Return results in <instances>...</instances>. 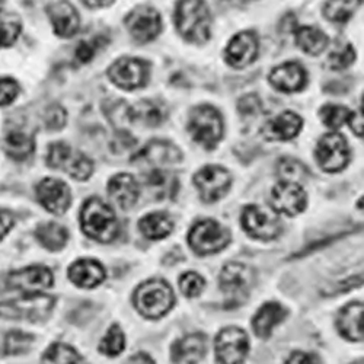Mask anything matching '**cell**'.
Returning <instances> with one entry per match:
<instances>
[{"instance_id":"obj_1","label":"cell","mask_w":364,"mask_h":364,"mask_svg":"<svg viewBox=\"0 0 364 364\" xmlns=\"http://www.w3.org/2000/svg\"><path fill=\"white\" fill-rule=\"evenodd\" d=\"M173 21L178 34L193 44H204L211 37V15L204 0H178Z\"/></svg>"},{"instance_id":"obj_2","label":"cell","mask_w":364,"mask_h":364,"mask_svg":"<svg viewBox=\"0 0 364 364\" xmlns=\"http://www.w3.org/2000/svg\"><path fill=\"white\" fill-rule=\"evenodd\" d=\"M80 228L87 237L102 244L114 240L119 233V222L114 210L100 197H90L83 203Z\"/></svg>"},{"instance_id":"obj_3","label":"cell","mask_w":364,"mask_h":364,"mask_svg":"<svg viewBox=\"0 0 364 364\" xmlns=\"http://www.w3.org/2000/svg\"><path fill=\"white\" fill-rule=\"evenodd\" d=\"M175 303V294L168 282L151 279L136 289L134 306L140 315L149 319H159L166 315Z\"/></svg>"},{"instance_id":"obj_4","label":"cell","mask_w":364,"mask_h":364,"mask_svg":"<svg viewBox=\"0 0 364 364\" xmlns=\"http://www.w3.org/2000/svg\"><path fill=\"white\" fill-rule=\"evenodd\" d=\"M188 132L201 147L213 150L223 137V118L215 107L198 105L190 112Z\"/></svg>"},{"instance_id":"obj_5","label":"cell","mask_w":364,"mask_h":364,"mask_svg":"<svg viewBox=\"0 0 364 364\" xmlns=\"http://www.w3.org/2000/svg\"><path fill=\"white\" fill-rule=\"evenodd\" d=\"M254 283V268L242 262H228L219 276V286L226 296V303H232V306L247 301Z\"/></svg>"},{"instance_id":"obj_6","label":"cell","mask_w":364,"mask_h":364,"mask_svg":"<svg viewBox=\"0 0 364 364\" xmlns=\"http://www.w3.org/2000/svg\"><path fill=\"white\" fill-rule=\"evenodd\" d=\"M54 306V299L43 294H26L22 299L0 303V318L11 321L40 322L48 318Z\"/></svg>"},{"instance_id":"obj_7","label":"cell","mask_w":364,"mask_h":364,"mask_svg":"<svg viewBox=\"0 0 364 364\" xmlns=\"http://www.w3.org/2000/svg\"><path fill=\"white\" fill-rule=\"evenodd\" d=\"M232 236L229 229L213 219L196 223L188 233V245L197 255L218 254L228 247Z\"/></svg>"},{"instance_id":"obj_8","label":"cell","mask_w":364,"mask_h":364,"mask_svg":"<svg viewBox=\"0 0 364 364\" xmlns=\"http://www.w3.org/2000/svg\"><path fill=\"white\" fill-rule=\"evenodd\" d=\"M47 165L53 169H62L76 181H87L94 173V162L82 151L73 150L66 143H53L47 151Z\"/></svg>"},{"instance_id":"obj_9","label":"cell","mask_w":364,"mask_h":364,"mask_svg":"<svg viewBox=\"0 0 364 364\" xmlns=\"http://www.w3.org/2000/svg\"><path fill=\"white\" fill-rule=\"evenodd\" d=\"M315 158L323 172L336 173L347 168L350 162V147L340 133H328L316 144Z\"/></svg>"},{"instance_id":"obj_10","label":"cell","mask_w":364,"mask_h":364,"mask_svg":"<svg viewBox=\"0 0 364 364\" xmlns=\"http://www.w3.org/2000/svg\"><path fill=\"white\" fill-rule=\"evenodd\" d=\"M242 229H244L251 237L258 240H272L282 233V222L277 213H271L259 205L250 204L240 215Z\"/></svg>"},{"instance_id":"obj_11","label":"cell","mask_w":364,"mask_h":364,"mask_svg":"<svg viewBox=\"0 0 364 364\" xmlns=\"http://www.w3.org/2000/svg\"><path fill=\"white\" fill-rule=\"evenodd\" d=\"M194 186L204 203H216L229 193L232 176L222 166L207 165L194 175Z\"/></svg>"},{"instance_id":"obj_12","label":"cell","mask_w":364,"mask_h":364,"mask_svg":"<svg viewBox=\"0 0 364 364\" xmlns=\"http://www.w3.org/2000/svg\"><path fill=\"white\" fill-rule=\"evenodd\" d=\"M250 351V340L247 332L236 326L222 329L215 340V353L218 363L240 364L244 363Z\"/></svg>"},{"instance_id":"obj_13","label":"cell","mask_w":364,"mask_h":364,"mask_svg":"<svg viewBox=\"0 0 364 364\" xmlns=\"http://www.w3.org/2000/svg\"><path fill=\"white\" fill-rule=\"evenodd\" d=\"M269 203L277 215L294 218L305 211L308 205V194L303 186L296 184V182L280 181L271 191Z\"/></svg>"},{"instance_id":"obj_14","label":"cell","mask_w":364,"mask_h":364,"mask_svg":"<svg viewBox=\"0 0 364 364\" xmlns=\"http://www.w3.org/2000/svg\"><path fill=\"white\" fill-rule=\"evenodd\" d=\"M108 77L121 89L134 90L146 85L149 65L136 57H121L108 69Z\"/></svg>"},{"instance_id":"obj_15","label":"cell","mask_w":364,"mask_h":364,"mask_svg":"<svg viewBox=\"0 0 364 364\" xmlns=\"http://www.w3.org/2000/svg\"><path fill=\"white\" fill-rule=\"evenodd\" d=\"M130 36L137 43H150L162 31L161 14L151 6H137L126 18Z\"/></svg>"},{"instance_id":"obj_16","label":"cell","mask_w":364,"mask_h":364,"mask_svg":"<svg viewBox=\"0 0 364 364\" xmlns=\"http://www.w3.org/2000/svg\"><path fill=\"white\" fill-rule=\"evenodd\" d=\"M53 272L44 265H29L16 271H12L8 276V287L21 290L25 294L43 293L53 286Z\"/></svg>"},{"instance_id":"obj_17","label":"cell","mask_w":364,"mask_h":364,"mask_svg":"<svg viewBox=\"0 0 364 364\" xmlns=\"http://www.w3.org/2000/svg\"><path fill=\"white\" fill-rule=\"evenodd\" d=\"M37 197L41 205L55 216L65 215L72 204L70 188L66 182L55 178H46L40 182L37 187Z\"/></svg>"},{"instance_id":"obj_18","label":"cell","mask_w":364,"mask_h":364,"mask_svg":"<svg viewBox=\"0 0 364 364\" xmlns=\"http://www.w3.org/2000/svg\"><path fill=\"white\" fill-rule=\"evenodd\" d=\"M182 161L181 150L165 140H154L146 144L132 159L134 165H149L150 169H164L169 165H176Z\"/></svg>"},{"instance_id":"obj_19","label":"cell","mask_w":364,"mask_h":364,"mask_svg":"<svg viewBox=\"0 0 364 364\" xmlns=\"http://www.w3.org/2000/svg\"><path fill=\"white\" fill-rule=\"evenodd\" d=\"M259 51V43L254 33L244 31L236 34L225 50V58L229 66L235 69H244L252 65Z\"/></svg>"},{"instance_id":"obj_20","label":"cell","mask_w":364,"mask_h":364,"mask_svg":"<svg viewBox=\"0 0 364 364\" xmlns=\"http://www.w3.org/2000/svg\"><path fill=\"white\" fill-rule=\"evenodd\" d=\"M47 14L50 16L54 33L62 38L73 37L80 26V16L76 8L66 2V0H58V2L48 6Z\"/></svg>"},{"instance_id":"obj_21","label":"cell","mask_w":364,"mask_h":364,"mask_svg":"<svg viewBox=\"0 0 364 364\" xmlns=\"http://www.w3.org/2000/svg\"><path fill=\"white\" fill-rule=\"evenodd\" d=\"M269 83L280 92H299L306 86L308 75L299 63H284L271 70L268 76Z\"/></svg>"},{"instance_id":"obj_22","label":"cell","mask_w":364,"mask_h":364,"mask_svg":"<svg viewBox=\"0 0 364 364\" xmlns=\"http://www.w3.org/2000/svg\"><path fill=\"white\" fill-rule=\"evenodd\" d=\"M303 127V119L291 111H284L269 119L262 133L269 141H287L294 139Z\"/></svg>"},{"instance_id":"obj_23","label":"cell","mask_w":364,"mask_h":364,"mask_svg":"<svg viewBox=\"0 0 364 364\" xmlns=\"http://www.w3.org/2000/svg\"><path fill=\"white\" fill-rule=\"evenodd\" d=\"M363 301H351L338 312L337 329L343 338L353 343L363 341Z\"/></svg>"},{"instance_id":"obj_24","label":"cell","mask_w":364,"mask_h":364,"mask_svg":"<svg viewBox=\"0 0 364 364\" xmlns=\"http://www.w3.org/2000/svg\"><path fill=\"white\" fill-rule=\"evenodd\" d=\"M68 276L80 289H94L104 283L107 272L101 262L95 259H79L70 265Z\"/></svg>"},{"instance_id":"obj_25","label":"cell","mask_w":364,"mask_h":364,"mask_svg":"<svg viewBox=\"0 0 364 364\" xmlns=\"http://www.w3.org/2000/svg\"><path fill=\"white\" fill-rule=\"evenodd\" d=\"M108 194L121 210H130L139 200L140 188L130 173H118L108 182Z\"/></svg>"},{"instance_id":"obj_26","label":"cell","mask_w":364,"mask_h":364,"mask_svg":"<svg viewBox=\"0 0 364 364\" xmlns=\"http://www.w3.org/2000/svg\"><path fill=\"white\" fill-rule=\"evenodd\" d=\"M287 316V311L277 301H268L257 311L252 318V329L255 336L261 340H268L279 323H282Z\"/></svg>"},{"instance_id":"obj_27","label":"cell","mask_w":364,"mask_h":364,"mask_svg":"<svg viewBox=\"0 0 364 364\" xmlns=\"http://www.w3.org/2000/svg\"><path fill=\"white\" fill-rule=\"evenodd\" d=\"M207 351V338L203 333H190L173 343L171 358L173 363H200Z\"/></svg>"},{"instance_id":"obj_28","label":"cell","mask_w":364,"mask_h":364,"mask_svg":"<svg viewBox=\"0 0 364 364\" xmlns=\"http://www.w3.org/2000/svg\"><path fill=\"white\" fill-rule=\"evenodd\" d=\"M168 117V109L162 102L144 100L129 107V119L137 121V123L146 127H158Z\"/></svg>"},{"instance_id":"obj_29","label":"cell","mask_w":364,"mask_h":364,"mask_svg":"<svg viewBox=\"0 0 364 364\" xmlns=\"http://www.w3.org/2000/svg\"><path fill=\"white\" fill-rule=\"evenodd\" d=\"M173 220L168 213L164 211H155V213L146 215L139 222V229L150 240H161L171 235L173 230Z\"/></svg>"},{"instance_id":"obj_30","label":"cell","mask_w":364,"mask_h":364,"mask_svg":"<svg viewBox=\"0 0 364 364\" xmlns=\"http://www.w3.org/2000/svg\"><path fill=\"white\" fill-rule=\"evenodd\" d=\"M36 236L40 244L51 252L62 251L69 240L68 229L54 222L40 225L36 230Z\"/></svg>"},{"instance_id":"obj_31","label":"cell","mask_w":364,"mask_h":364,"mask_svg":"<svg viewBox=\"0 0 364 364\" xmlns=\"http://www.w3.org/2000/svg\"><path fill=\"white\" fill-rule=\"evenodd\" d=\"M296 44L309 55H319L328 47V37L315 26H301L296 31Z\"/></svg>"},{"instance_id":"obj_32","label":"cell","mask_w":364,"mask_h":364,"mask_svg":"<svg viewBox=\"0 0 364 364\" xmlns=\"http://www.w3.org/2000/svg\"><path fill=\"white\" fill-rule=\"evenodd\" d=\"M4 149L11 159L22 162L34 154L36 141L31 136H28L22 132H12L6 136Z\"/></svg>"},{"instance_id":"obj_33","label":"cell","mask_w":364,"mask_h":364,"mask_svg":"<svg viewBox=\"0 0 364 364\" xmlns=\"http://www.w3.org/2000/svg\"><path fill=\"white\" fill-rule=\"evenodd\" d=\"M361 5V0H326L323 15L328 21L346 23Z\"/></svg>"},{"instance_id":"obj_34","label":"cell","mask_w":364,"mask_h":364,"mask_svg":"<svg viewBox=\"0 0 364 364\" xmlns=\"http://www.w3.org/2000/svg\"><path fill=\"white\" fill-rule=\"evenodd\" d=\"M22 31L18 15L0 9V47H11Z\"/></svg>"},{"instance_id":"obj_35","label":"cell","mask_w":364,"mask_h":364,"mask_svg":"<svg viewBox=\"0 0 364 364\" xmlns=\"http://www.w3.org/2000/svg\"><path fill=\"white\" fill-rule=\"evenodd\" d=\"M277 173L282 181L296 182V184L300 186H303V182L309 178L308 168L293 158H283L279 161Z\"/></svg>"},{"instance_id":"obj_36","label":"cell","mask_w":364,"mask_h":364,"mask_svg":"<svg viewBox=\"0 0 364 364\" xmlns=\"http://www.w3.org/2000/svg\"><path fill=\"white\" fill-rule=\"evenodd\" d=\"M43 363H83V357L70 346L63 343H54L51 344L47 351L41 357Z\"/></svg>"},{"instance_id":"obj_37","label":"cell","mask_w":364,"mask_h":364,"mask_svg":"<svg viewBox=\"0 0 364 364\" xmlns=\"http://www.w3.org/2000/svg\"><path fill=\"white\" fill-rule=\"evenodd\" d=\"M350 114H351V111L347 107L336 105V104L323 105L319 111L321 121L331 130L341 129L347 123Z\"/></svg>"},{"instance_id":"obj_38","label":"cell","mask_w":364,"mask_h":364,"mask_svg":"<svg viewBox=\"0 0 364 364\" xmlns=\"http://www.w3.org/2000/svg\"><path fill=\"white\" fill-rule=\"evenodd\" d=\"M124 347H126L124 332L121 331V328L118 325H112L108 329L107 336L100 343V351L108 357H115V355L121 354L123 353Z\"/></svg>"},{"instance_id":"obj_39","label":"cell","mask_w":364,"mask_h":364,"mask_svg":"<svg viewBox=\"0 0 364 364\" xmlns=\"http://www.w3.org/2000/svg\"><path fill=\"white\" fill-rule=\"evenodd\" d=\"M34 336H29L22 331H12L5 337V354L6 355H19L29 350L34 344Z\"/></svg>"},{"instance_id":"obj_40","label":"cell","mask_w":364,"mask_h":364,"mask_svg":"<svg viewBox=\"0 0 364 364\" xmlns=\"http://www.w3.org/2000/svg\"><path fill=\"white\" fill-rule=\"evenodd\" d=\"M355 60V51L351 44H344L328 55V68L332 70H344L350 68Z\"/></svg>"},{"instance_id":"obj_41","label":"cell","mask_w":364,"mask_h":364,"mask_svg":"<svg viewBox=\"0 0 364 364\" xmlns=\"http://www.w3.org/2000/svg\"><path fill=\"white\" fill-rule=\"evenodd\" d=\"M204 287H205V282L200 274H197V272L190 271L179 277V289L186 297L193 299L200 296Z\"/></svg>"},{"instance_id":"obj_42","label":"cell","mask_w":364,"mask_h":364,"mask_svg":"<svg viewBox=\"0 0 364 364\" xmlns=\"http://www.w3.org/2000/svg\"><path fill=\"white\" fill-rule=\"evenodd\" d=\"M105 44V40L101 37H95L92 40L80 41L76 48V58L79 63H89L97 54V51Z\"/></svg>"},{"instance_id":"obj_43","label":"cell","mask_w":364,"mask_h":364,"mask_svg":"<svg viewBox=\"0 0 364 364\" xmlns=\"http://www.w3.org/2000/svg\"><path fill=\"white\" fill-rule=\"evenodd\" d=\"M19 94V85L9 77L0 79V107L12 104Z\"/></svg>"},{"instance_id":"obj_44","label":"cell","mask_w":364,"mask_h":364,"mask_svg":"<svg viewBox=\"0 0 364 364\" xmlns=\"http://www.w3.org/2000/svg\"><path fill=\"white\" fill-rule=\"evenodd\" d=\"M66 124V111L60 105H51L46 111V126L50 130H62Z\"/></svg>"},{"instance_id":"obj_45","label":"cell","mask_w":364,"mask_h":364,"mask_svg":"<svg viewBox=\"0 0 364 364\" xmlns=\"http://www.w3.org/2000/svg\"><path fill=\"white\" fill-rule=\"evenodd\" d=\"M237 109L242 115L252 117L258 115L262 109V104L257 95H247L237 102Z\"/></svg>"},{"instance_id":"obj_46","label":"cell","mask_w":364,"mask_h":364,"mask_svg":"<svg viewBox=\"0 0 364 364\" xmlns=\"http://www.w3.org/2000/svg\"><path fill=\"white\" fill-rule=\"evenodd\" d=\"M14 223L15 220L11 211L0 208V240L9 233V230L14 228Z\"/></svg>"},{"instance_id":"obj_47","label":"cell","mask_w":364,"mask_h":364,"mask_svg":"<svg viewBox=\"0 0 364 364\" xmlns=\"http://www.w3.org/2000/svg\"><path fill=\"white\" fill-rule=\"evenodd\" d=\"M347 123L350 126V129L353 130V133L357 136V137H361L363 139V108L358 109L357 112H353L350 114Z\"/></svg>"},{"instance_id":"obj_48","label":"cell","mask_w":364,"mask_h":364,"mask_svg":"<svg viewBox=\"0 0 364 364\" xmlns=\"http://www.w3.org/2000/svg\"><path fill=\"white\" fill-rule=\"evenodd\" d=\"M286 363H321L319 358L316 355H312V354H308V353H301V351H294L293 354L289 355V358L286 360Z\"/></svg>"},{"instance_id":"obj_49","label":"cell","mask_w":364,"mask_h":364,"mask_svg":"<svg viewBox=\"0 0 364 364\" xmlns=\"http://www.w3.org/2000/svg\"><path fill=\"white\" fill-rule=\"evenodd\" d=\"M85 5L92 8V9H98V8H105L114 4V0H83Z\"/></svg>"},{"instance_id":"obj_50","label":"cell","mask_w":364,"mask_h":364,"mask_svg":"<svg viewBox=\"0 0 364 364\" xmlns=\"http://www.w3.org/2000/svg\"><path fill=\"white\" fill-rule=\"evenodd\" d=\"M129 363H155V360L146 353H137L133 357H130Z\"/></svg>"}]
</instances>
